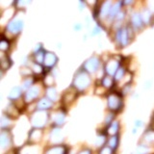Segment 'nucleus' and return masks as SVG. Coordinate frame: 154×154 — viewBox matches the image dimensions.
Instances as JSON below:
<instances>
[{"label":"nucleus","instance_id":"nucleus-6","mask_svg":"<svg viewBox=\"0 0 154 154\" xmlns=\"http://www.w3.org/2000/svg\"><path fill=\"white\" fill-rule=\"evenodd\" d=\"M119 69V63L117 61H111L107 66V72L110 75H115V73Z\"/></svg>","mask_w":154,"mask_h":154},{"label":"nucleus","instance_id":"nucleus-12","mask_svg":"<svg viewBox=\"0 0 154 154\" xmlns=\"http://www.w3.org/2000/svg\"><path fill=\"white\" fill-rule=\"evenodd\" d=\"M38 89L37 88H32L28 93H27L26 94V99H27V101H30V100H32L33 98H35L36 96H38Z\"/></svg>","mask_w":154,"mask_h":154},{"label":"nucleus","instance_id":"nucleus-2","mask_svg":"<svg viewBox=\"0 0 154 154\" xmlns=\"http://www.w3.org/2000/svg\"><path fill=\"white\" fill-rule=\"evenodd\" d=\"M74 84L75 87L79 90H83L85 88H87L90 84L89 76L86 73H79L74 80Z\"/></svg>","mask_w":154,"mask_h":154},{"label":"nucleus","instance_id":"nucleus-8","mask_svg":"<svg viewBox=\"0 0 154 154\" xmlns=\"http://www.w3.org/2000/svg\"><path fill=\"white\" fill-rule=\"evenodd\" d=\"M55 61H57L56 57L54 56V54L52 53H48L46 56H45V65L47 67H52L55 64Z\"/></svg>","mask_w":154,"mask_h":154},{"label":"nucleus","instance_id":"nucleus-18","mask_svg":"<svg viewBox=\"0 0 154 154\" xmlns=\"http://www.w3.org/2000/svg\"><path fill=\"white\" fill-rule=\"evenodd\" d=\"M30 84H32V81H31V80H27V81H25V82H24V86H23V87L24 88L29 87Z\"/></svg>","mask_w":154,"mask_h":154},{"label":"nucleus","instance_id":"nucleus-20","mask_svg":"<svg viewBox=\"0 0 154 154\" xmlns=\"http://www.w3.org/2000/svg\"><path fill=\"white\" fill-rule=\"evenodd\" d=\"M153 129H154V126H153Z\"/></svg>","mask_w":154,"mask_h":154},{"label":"nucleus","instance_id":"nucleus-11","mask_svg":"<svg viewBox=\"0 0 154 154\" xmlns=\"http://www.w3.org/2000/svg\"><path fill=\"white\" fill-rule=\"evenodd\" d=\"M111 2L110 1H107L105 2V4L102 6V9H101V16H106V15H108V13H110L111 12Z\"/></svg>","mask_w":154,"mask_h":154},{"label":"nucleus","instance_id":"nucleus-19","mask_svg":"<svg viewBox=\"0 0 154 154\" xmlns=\"http://www.w3.org/2000/svg\"><path fill=\"white\" fill-rule=\"evenodd\" d=\"M132 2H133V0H124V1H123V3L126 4V5H128V4L132 3Z\"/></svg>","mask_w":154,"mask_h":154},{"label":"nucleus","instance_id":"nucleus-13","mask_svg":"<svg viewBox=\"0 0 154 154\" xmlns=\"http://www.w3.org/2000/svg\"><path fill=\"white\" fill-rule=\"evenodd\" d=\"M142 15V17H143V20H144V23H149L150 22V19H152V15H151V13L150 11H148V10H146L143 13H141Z\"/></svg>","mask_w":154,"mask_h":154},{"label":"nucleus","instance_id":"nucleus-14","mask_svg":"<svg viewBox=\"0 0 154 154\" xmlns=\"http://www.w3.org/2000/svg\"><path fill=\"white\" fill-rule=\"evenodd\" d=\"M124 73H125V70L124 69H122V67H120L119 70H117V72L115 73V77H114V79L116 80V81H120L122 77L124 76Z\"/></svg>","mask_w":154,"mask_h":154},{"label":"nucleus","instance_id":"nucleus-1","mask_svg":"<svg viewBox=\"0 0 154 154\" xmlns=\"http://www.w3.org/2000/svg\"><path fill=\"white\" fill-rule=\"evenodd\" d=\"M116 38L117 43H119L121 46H126L131 39V34H130V29L129 28H122L117 32Z\"/></svg>","mask_w":154,"mask_h":154},{"label":"nucleus","instance_id":"nucleus-9","mask_svg":"<svg viewBox=\"0 0 154 154\" xmlns=\"http://www.w3.org/2000/svg\"><path fill=\"white\" fill-rule=\"evenodd\" d=\"M117 146H119V137L117 135H114L109 141V147L112 150H116Z\"/></svg>","mask_w":154,"mask_h":154},{"label":"nucleus","instance_id":"nucleus-7","mask_svg":"<svg viewBox=\"0 0 154 154\" xmlns=\"http://www.w3.org/2000/svg\"><path fill=\"white\" fill-rule=\"evenodd\" d=\"M120 7H121V1H119L115 6H113L110 12V19L113 17H116L117 15L120 12Z\"/></svg>","mask_w":154,"mask_h":154},{"label":"nucleus","instance_id":"nucleus-10","mask_svg":"<svg viewBox=\"0 0 154 154\" xmlns=\"http://www.w3.org/2000/svg\"><path fill=\"white\" fill-rule=\"evenodd\" d=\"M51 105H52L51 101H49L48 99H46V98H43L38 104V108H39V109H48V108L50 107Z\"/></svg>","mask_w":154,"mask_h":154},{"label":"nucleus","instance_id":"nucleus-4","mask_svg":"<svg viewBox=\"0 0 154 154\" xmlns=\"http://www.w3.org/2000/svg\"><path fill=\"white\" fill-rule=\"evenodd\" d=\"M22 25H23L22 21L13 20L7 26V29L10 30V32H12V33H19V32H20V30L22 28Z\"/></svg>","mask_w":154,"mask_h":154},{"label":"nucleus","instance_id":"nucleus-16","mask_svg":"<svg viewBox=\"0 0 154 154\" xmlns=\"http://www.w3.org/2000/svg\"><path fill=\"white\" fill-rule=\"evenodd\" d=\"M124 15H125V13H124V12H120L119 13H117V16H116V19H117V20H119V21H120V20H122V19H124Z\"/></svg>","mask_w":154,"mask_h":154},{"label":"nucleus","instance_id":"nucleus-15","mask_svg":"<svg viewBox=\"0 0 154 154\" xmlns=\"http://www.w3.org/2000/svg\"><path fill=\"white\" fill-rule=\"evenodd\" d=\"M113 82H112V80L110 79V77H106V78H104L103 80V85L105 86V87H108V88H110L111 86H112Z\"/></svg>","mask_w":154,"mask_h":154},{"label":"nucleus","instance_id":"nucleus-17","mask_svg":"<svg viewBox=\"0 0 154 154\" xmlns=\"http://www.w3.org/2000/svg\"><path fill=\"white\" fill-rule=\"evenodd\" d=\"M143 126V121L142 120H136L135 121V127L138 128V127H141Z\"/></svg>","mask_w":154,"mask_h":154},{"label":"nucleus","instance_id":"nucleus-3","mask_svg":"<svg viewBox=\"0 0 154 154\" xmlns=\"http://www.w3.org/2000/svg\"><path fill=\"white\" fill-rule=\"evenodd\" d=\"M131 23H132L134 28H141V27L144 25V20H143V17L142 15L139 13H135L131 16Z\"/></svg>","mask_w":154,"mask_h":154},{"label":"nucleus","instance_id":"nucleus-5","mask_svg":"<svg viewBox=\"0 0 154 154\" xmlns=\"http://www.w3.org/2000/svg\"><path fill=\"white\" fill-rule=\"evenodd\" d=\"M98 65H99V62L96 58H92L90 59V60L86 63V70H87L88 71L90 72H94L98 67Z\"/></svg>","mask_w":154,"mask_h":154}]
</instances>
